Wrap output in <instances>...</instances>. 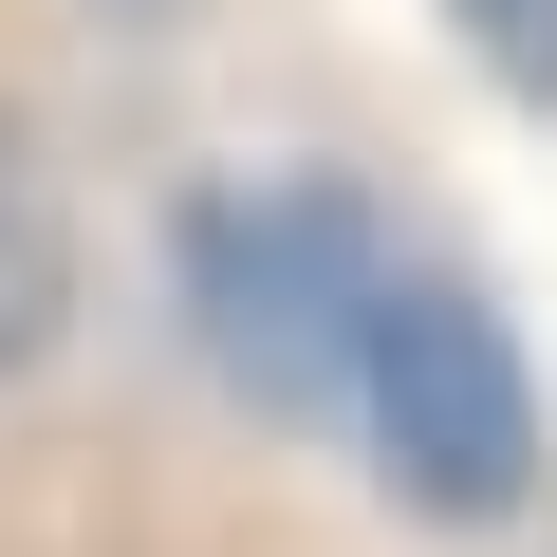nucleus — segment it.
<instances>
[{
	"label": "nucleus",
	"instance_id": "nucleus-2",
	"mask_svg": "<svg viewBox=\"0 0 557 557\" xmlns=\"http://www.w3.org/2000/svg\"><path fill=\"white\" fill-rule=\"evenodd\" d=\"M354 409L391 446V483L428 520H502L539 483V391H520V335L465 298V278H391L372 335H354Z\"/></svg>",
	"mask_w": 557,
	"mask_h": 557
},
{
	"label": "nucleus",
	"instance_id": "nucleus-3",
	"mask_svg": "<svg viewBox=\"0 0 557 557\" xmlns=\"http://www.w3.org/2000/svg\"><path fill=\"white\" fill-rule=\"evenodd\" d=\"M57 317H75V223H57V186L20 149V112H0V372H20Z\"/></svg>",
	"mask_w": 557,
	"mask_h": 557
},
{
	"label": "nucleus",
	"instance_id": "nucleus-4",
	"mask_svg": "<svg viewBox=\"0 0 557 557\" xmlns=\"http://www.w3.org/2000/svg\"><path fill=\"white\" fill-rule=\"evenodd\" d=\"M446 20H465V57H483L502 94H539V112H557V0H446Z\"/></svg>",
	"mask_w": 557,
	"mask_h": 557
},
{
	"label": "nucleus",
	"instance_id": "nucleus-1",
	"mask_svg": "<svg viewBox=\"0 0 557 557\" xmlns=\"http://www.w3.org/2000/svg\"><path fill=\"white\" fill-rule=\"evenodd\" d=\"M391 298V242L354 186H205L186 205V317L242 391L278 409H354V335Z\"/></svg>",
	"mask_w": 557,
	"mask_h": 557
}]
</instances>
